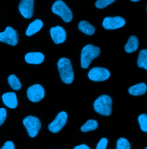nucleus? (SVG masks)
I'll use <instances>...</instances> for the list:
<instances>
[{
    "mask_svg": "<svg viewBox=\"0 0 147 149\" xmlns=\"http://www.w3.org/2000/svg\"><path fill=\"white\" fill-rule=\"evenodd\" d=\"M43 26V23L41 20L37 19L32 22L28 26L26 31V35L31 36L38 32Z\"/></svg>",
    "mask_w": 147,
    "mask_h": 149,
    "instance_id": "15",
    "label": "nucleus"
},
{
    "mask_svg": "<svg viewBox=\"0 0 147 149\" xmlns=\"http://www.w3.org/2000/svg\"><path fill=\"white\" fill-rule=\"evenodd\" d=\"M78 28L80 31L86 35L91 36L92 35L95 31V28L91 24L86 21H82L79 23Z\"/></svg>",
    "mask_w": 147,
    "mask_h": 149,
    "instance_id": "18",
    "label": "nucleus"
},
{
    "mask_svg": "<svg viewBox=\"0 0 147 149\" xmlns=\"http://www.w3.org/2000/svg\"><path fill=\"white\" fill-rule=\"evenodd\" d=\"M139 47V40L135 36H131L129 38L128 42L125 45V50L128 53H132L136 51Z\"/></svg>",
    "mask_w": 147,
    "mask_h": 149,
    "instance_id": "17",
    "label": "nucleus"
},
{
    "mask_svg": "<svg viewBox=\"0 0 147 149\" xmlns=\"http://www.w3.org/2000/svg\"><path fill=\"white\" fill-rule=\"evenodd\" d=\"M101 50L99 47H95L92 44L85 46L81 52V67L83 68H88L92 60L97 57L100 54Z\"/></svg>",
    "mask_w": 147,
    "mask_h": 149,
    "instance_id": "2",
    "label": "nucleus"
},
{
    "mask_svg": "<svg viewBox=\"0 0 147 149\" xmlns=\"http://www.w3.org/2000/svg\"><path fill=\"white\" fill-rule=\"evenodd\" d=\"M8 81L10 86L14 90L18 91L21 89V83L18 77H16V76H15V74H10L8 77Z\"/></svg>",
    "mask_w": 147,
    "mask_h": 149,
    "instance_id": "20",
    "label": "nucleus"
},
{
    "mask_svg": "<svg viewBox=\"0 0 147 149\" xmlns=\"http://www.w3.org/2000/svg\"><path fill=\"white\" fill-rule=\"evenodd\" d=\"M7 116V112L5 109H0V126L4 123Z\"/></svg>",
    "mask_w": 147,
    "mask_h": 149,
    "instance_id": "26",
    "label": "nucleus"
},
{
    "mask_svg": "<svg viewBox=\"0 0 147 149\" xmlns=\"http://www.w3.org/2000/svg\"><path fill=\"white\" fill-rule=\"evenodd\" d=\"M111 107L112 99L107 95H101L94 103L95 111L102 115H110L111 113Z\"/></svg>",
    "mask_w": 147,
    "mask_h": 149,
    "instance_id": "3",
    "label": "nucleus"
},
{
    "mask_svg": "<svg viewBox=\"0 0 147 149\" xmlns=\"http://www.w3.org/2000/svg\"><path fill=\"white\" fill-rule=\"evenodd\" d=\"M1 149H15V146L13 142L9 141L5 143Z\"/></svg>",
    "mask_w": 147,
    "mask_h": 149,
    "instance_id": "27",
    "label": "nucleus"
},
{
    "mask_svg": "<svg viewBox=\"0 0 147 149\" xmlns=\"http://www.w3.org/2000/svg\"><path fill=\"white\" fill-rule=\"evenodd\" d=\"M147 149V147H146V148H145V149Z\"/></svg>",
    "mask_w": 147,
    "mask_h": 149,
    "instance_id": "30",
    "label": "nucleus"
},
{
    "mask_svg": "<svg viewBox=\"0 0 147 149\" xmlns=\"http://www.w3.org/2000/svg\"><path fill=\"white\" fill-rule=\"evenodd\" d=\"M147 87L144 83H139L131 86L128 90L129 93L134 96L143 95L147 91Z\"/></svg>",
    "mask_w": 147,
    "mask_h": 149,
    "instance_id": "16",
    "label": "nucleus"
},
{
    "mask_svg": "<svg viewBox=\"0 0 147 149\" xmlns=\"http://www.w3.org/2000/svg\"><path fill=\"white\" fill-rule=\"evenodd\" d=\"M45 95L44 88L40 84H35L28 88V98L32 102H38L43 99Z\"/></svg>",
    "mask_w": 147,
    "mask_h": 149,
    "instance_id": "9",
    "label": "nucleus"
},
{
    "mask_svg": "<svg viewBox=\"0 0 147 149\" xmlns=\"http://www.w3.org/2000/svg\"><path fill=\"white\" fill-rule=\"evenodd\" d=\"M25 60L29 64H39L44 61V56L40 52H29L25 56Z\"/></svg>",
    "mask_w": 147,
    "mask_h": 149,
    "instance_id": "14",
    "label": "nucleus"
},
{
    "mask_svg": "<svg viewBox=\"0 0 147 149\" xmlns=\"http://www.w3.org/2000/svg\"><path fill=\"white\" fill-rule=\"evenodd\" d=\"M2 99L4 104L10 109H14L17 107L18 102L16 94L15 93H6L2 96Z\"/></svg>",
    "mask_w": 147,
    "mask_h": 149,
    "instance_id": "13",
    "label": "nucleus"
},
{
    "mask_svg": "<svg viewBox=\"0 0 147 149\" xmlns=\"http://www.w3.org/2000/svg\"><path fill=\"white\" fill-rule=\"evenodd\" d=\"M52 10L53 13L61 17L66 22H69L73 19L71 10L62 0L55 1L52 6Z\"/></svg>",
    "mask_w": 147,
    "mask_h": 149,
    "instance_id": "4",
    "label": "nucleus"
},
{
    "mask_svg": "<svg viewBox=\"0 0 147 149\" xmlns=\"http://www.w3.org/2000/svg\"><path fill=\"white\" fill-rule=\"evenodd\" d=\"M50 34L52 39L56 44L64 42L67 37L66 31L60 26L51 28L50 29Z\"/></svg>",
    "mask_w": 147,
    "mask_h": 149,
    "instance_id": "12",
    "label": "nucleus"
},
{
    "mask_svg": "<svg viewBox=\"0 0 147 149\" xmlns=\"http://www.w3.org/2000/svg\"><path fill=\"white\" fill-rule=\"evenodd\" d=\"M137 64L140 68H143L147 70V49H143L140 51L138 57Z\"/></svg>",
    "mask_w": 147,
    "mask_h": 149,
    "instance_id": "19",
    "label": "nucleus"
},
{
    "mask_svg": "<svg viewBox=\"0 0 147 149\" xmlns=\"http://www.w3.org/2000/svg\"><path fill=\"white\" fill-rule=\"evenodd\" d=\"M67 117V113L66 112H60L57 115L55 120L49 125L48 129L53 133H56L61 130L66 124Z\"/></svg>",
    "mask_w": 147,
    "mask_h": 149,
    "instance_id": "8",
    "label": "nucleus"
},
{
    "mask_svg": "<svg viewBox=\"0 0 147 149\" xmlns=\"http://www.w3.org/2000/svg\"><path fill=\"white\" fill-rule=\"evenodd\" d=\"M22 122L29 136L31 138L35 137L41 127L38 118L34 116H28L24 119Z\"/></svg>",
    "mask_w": 147,
    "mask_h": 149,
    "instance_id": "5",
    "label": "nucleus"
},
{
    "mask_svg": "<svg viewBox=\"0 0 147 149\" xmlns=\"http://www.w3.org/2000/svg\"><path fill=\"white\" fill-rule=\"evenodd\" d=\"M0 41L15 46L18 41V34L16 30L10 26H7L5 31L0 33Z\"/></svg>",
    "mask_w": 147,
    "mask_h": 149,
    "instance_id": "6",
    "label": "nucleus"
},
{
    "mask_svg": "<svg viewBox=\"0 0 147 149\" xmlns=\"http://www.w3.org/2000/svg\"><path fill=\"white\" fill-rule=\"evenodd\" d=\"M132 2H138V1H139V0H132Z\"/></svg>",
    "mask_w": 147,
    "mask_h": 149,
    "instance_id": "29",
    "label": "nucleus"
},
{
    "mask_svg": "<svg viewBox=\"0 0 147 149\" xmlns=\"http://www.w3.org/2000/svg\"><path fill=\"white\" fill-rule=\"evenodd\" d=\"M138 120L141 130L145 132H147V115L146 113L140 115L138 118Z\"/></svg>",
    "mask_w": 147,
    "mask_h": 149,
    "instance_id": "23",
    "label": "nucleus"
},
{
    "mask_svg": "<svg viewBox=\"0 0 147 149\" xmlns=\"http://www.w3.org/2000/svg\"><path fill=\"white\" fill-rule=\"evenodd\" d=\"M116 149H130V145L127 139L120 138L117 142Z\"/></svg>",
    "mask_w": 147,
    "mask_h": 149,
    "instance_id": "22",
    "label": "nucleus"
},
{
    "mask_svg": "<svg viewBox=\"0 0 147 149\" xmlns=\"http://www.w3.org/2000/svg\"><path fill=\"white\" fill-rule=\"evenodd\" d=\"M108 141L106 138H102L99 142H98V143L97 145V148L96 149H106L107 145H108Z\"/></svg>",
    "mask_w": 147,
    "mask_h": 149,
    "instance_id": "25",
    "label": "nucleus"
},
{
    "mask_svg": "<svg viewBox=\"0 0 147 149\" xmlns=\"http://www.w3.org/2000/svg\"><path fill=\"white\" fill-rule=\"evenodd\" d=\"M34 0H21L18 6V9L24 18L31 19L34 14Z\"/></svg>",
    "mask_w": 147,
    "mask_h": 149,
    "instance_id": "11",
    "label": "nucleus"
},
{
    "mask_svg": "<svg viewBox=\"0 0 147 149\" xmlns=\"http://www.w3.org/2000/svg\"><path fill=\"white\" fill-rule=\"evenodd\" d=\"M114 1V0H98L95 2V6L99 9H103Z\"/></svg>",
    "mask_w": 147,
    "mask_h": 149,
    "instance_id": "24",
    "label": "nucleus"
},
{
    "mask_svg": "<svg viewBox=\"0 0 147 149\" xmlns=\"http://www.w3.org/2000/svg\"><path fill=\"white\" fill-rule=\"evenodd\" d=\"M74 149H90V148L87 146L85 144H82V145H78L76 147L74 148Z\"/></svg>",
    "mask_w": 147,
    "mask_h": 149,
    "instance_id": "28",
    "label": "nucleus"
},
{
    "mask_svg": "<svg viewBox=\"0 0 147 149\" xmlns=\"http://www.w3.org/2000/svg\"><path fill=\"white\" fill-rule=\"evenodd\" d=\"M98 127V122L95 120L90 119L88 120L80 128L82 132H88L97 129Z\"/></svg>",
    "mask_w": 147,
    "mask_h": 149,
    "instance_id": "21",
    "label": "nucleus"
},
{
    "mask_svg": "<svg viewBox=\"0 0 147 149\" xmlns=\"http://www.w3.org/2000/svg\"><path fill=\"white\" fill-rule=\"evenodd\" d=\"M125 20L123 17H107L104 19L102 25L106 29L112 30L122 28L125 25Z\"/></svg>",
    "mask_w": 147,
    "mask_h": 149,
    "instance_id": "10",
    "label": "nucleus"
},
{
    "mask_svg": "<svg viewBox=\"0 0 147 149\" xmlns=\"http://www.w3.org/2000/svg\"><path fill=\"white\" fill-rule=\"evenodd\" d=\"M110 76L109 71L105 68L95 67L91 69L88 74L89 78L94 81H102Z\"/></svg>",
    "mask_w": 147,
    "mask_h": 149,
    "instance_id": "7",
    "label": "nucleus"
},
{
    "mask_svg": "<svg viewBox=\"0 0 147 149\" xmlns=\"http://www.w3.org/2000/svg\"><path fill=\"white\" fill-rule=\"evenodd\" d=\"M57 67L62 81L66 84H71L73 81L74 74L70 60L66 57L60 58Z\"/></svg>",
    "mask_w": 147,
    "mask_h": 149,
    "instance_id": "1",
    "label": "nucleus"
}]
</instances>
